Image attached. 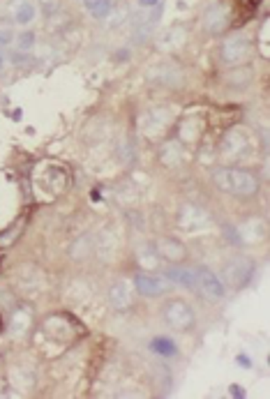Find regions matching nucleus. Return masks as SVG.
I'll return each mask as SVG.
<instances>
[{"label":"nucleus","mask_w":270,"mask_h":399,"mask_svg":"<svg viewBox=\"0 0 270 399\" xmlns=\"http://www.w3.org/2000/svg\"><path fill=\"white\" fill-rule=\"evenodd\" d=\"M213 178L220 190L236 194V197H254L261 185L257 173L247 169H217Z\"/></svg>","instance_id":"1"},{"label":"nucleus","mask_w":270,"mask_h":399,"mask_svg":"<svg viewBox=\"0 0 270 399\" xmlns=\"http://www.w3.org/2000/svg\"><path fill=\"white\" fill-rule=\"evenodd\" d=\"M162 316H164L166 325L173 330H178V332L192 330L194 323H196L194 309L189 307L185 300H169L162 307Z\"/></svg>","instance_id":"2"},{"label":"nucleus","mask_w":270,"mask_h":399,"mask_svg":"<svg viewBox=\"0 0 270 399\" xmlns=\"http://www.w3.org/2000/svg\"><path fill=\"white\" fill-rule=\"evenodd\" d=\"M254 272H257V266H254V261H250V259H233L231 263L224 268L222 282H224L226 286H231V288H236V291H240V288H245L252 282Z\"/></svg>","instance_id":"3"},{"label":"nucleus","mask_w":270,"mask_h":399,"mask_svg":"<svg viewBox=\"0 0 270 399\" xmlns=\"http://www.w3.org/2000/svg\"><path fill=\"white\" fill-rule=\"evenodd\" d=\"M42 330H45V335L49 339H56V342H63V344L74 342L79 335V325L72 321L70 316H63V314L49 316L45 325H42Z\"/></svg>","instance_id":"4"},{"label":"nucleus","mask_w":270,"mask_h":399,"mask_svg":"<svg viewBox=\"0 0 270 399\" xmlns=\"http://www.w3.org/2000/svg\"><path fill=\"white\" fill-rule=\"evenodd\" d=\"M252 54V42L245 38V35H233V38L222 42L220 56L226 65H243Z\"/></svg>","instance_id":"5"},{"label":"nucleus","mask_w":270,"mask_h":399,"mask_svg":"<svg viewBox=\"0 0 270 399\" xmlns=\"http://www.w3.org/2000/svg\"><path fill=\"white\" fill-rule=\"evenodd\" d=\"M194 277H196V286H199V291L206 295L208 300L213 302H220L224 298L226 288H224V282L217 277V275L210 270L206 266H199L194 270Z\"/></svg>","instance_id":"6"},{"label":"nucleus","mask_w":270,"mask_h":399,"mask_svg":"<svg viewBox=\"0 0 270 399\" xmlns=\"http://www.w3.org/2000/svg\"><path fill=\"white\" fill-rule=\"evenodd\" d=\"M210 224L208 213L201 206H194V203H182L178 210V227L185 231H196L203 229Z\"/></svg>","instance_id":"7"},{"label":"nucleus","mask_w":270,"mask_h":399,"mask_svg":"<svg viewBox=\"0 0 270 399\" xmlns=\"http://www.w3.org/2000/svg\"><path fill=\"white\" fill-rule=\"evenodd\" d=\"M155 250L159 254V259L169 261V263H182V261L187 259V250L185 245H182L178 238H159V241L155 243Z\"/></svg>","instance_id":"8"},{"label":"nucleus","mask_w":270,"mask_h":399,"mask_svg":"<svg viewBox=\"0 0 270 399\" xmlns=\"http://www.w3.org/2000/svg\"><path fill=\"white\" fill-rule=\"evenodd\" d=\"M203 21H206L208 33L222 35L226 28L231 26V12H229V7H226L224 3H217V5H213L206 12V19H203Z\"/></svg>","instance_id":"9"},{"label":"nucleus","mask_w":270,"mask_h":399,"mask_svg":"<svg viewBox=\"0 0 270 399\" xmlns=\"http://www.w3.org/2000/svg\"><path fill=\"white\" fill-rule=\"evenodd\" d=\"M203 134V120L199 115H187L178 122V141L182 146H192L201 139Z\"/></svg>","instance_id":"10"},{"label":"nucleus","mask_w":270,"mask_h":399,"mask_svg":"<svg viewBox=\"0 0 270 399\" xmlns=\"http://www.w3.org/2000/svg\"><path fill=\"white\" fill-rule=\"evenodd\" d=\"M106 298H109V304H111L113 309H118V311H125L132 307V286L127 284V282H113L111 286H109V293H106Z\"/></svg>","instance_id":"11"},{"label":"nucleus","mask_w":270,"mask_h":399,"mask_svg":"<svg viewBox=\"0 0 270 399\" xmlns=\"http://www.w3.org/2000/svg\"><path fill=\"white\" fill-rule=\"evenodd\" d=\"M250 148V134L245 127H233L229 134L222 139V152L224 155H240L243 150Z\"/></svg>","instance_id":"12"},{"label":"nucleus","mask_w":270,"mask_h":399,"mask_svg":"<svg viewBox=\"0 0 270 399\" xmlns=\"http://www.w3.org/2000/svg\"><path fill=\"white\" fill-rule=\"evenodd\" d=\"M134 286L136 291L145 295V298H152V295H159L164 293L166 288H169V284L162 279V277H152V275H145V272H138L134 277Z\"/></svg>","instance_id":"13"},{"label":"nucleus","mask_w":270,"mask_h":399,"mask_svg":"<svg viewBox=\"0 0 270 399\" xmlns=\"http://www.w3.org/2000/svg\"><path fill=\"white\" fill-rule=\"evenodd\" d=\"M169 111H164V108H155V111H148L141 118V125H143V132L155 136L157 132H162V129L169 127Z\"/></svg>","instance_id":"14"},{"label":"nucleus","mask_w":270,"mask_h":399,"mask_svg":"<svg viewBox=\"0 0 270 399\" xmlns=\"http://www.w3.org/2000/svg\"><path fill=\"white\" fill-rule=\"evenodd\" d=\"M166 279L171 282V284H180V286H187V288H194L196 286V277H194V270H189V268L180 266V263H173V268L164 272Z\"/></svg>","instance_id":"15"},{"label":"nucleus","mask_w":270,"mask_h":399,"mask_svg":"<svg viewBox=\"0 0 270 399\" xmlns=\"http://www.w3.org/2000/svg\"><path fill=\"white\" fill-rule=\"evenodd\" d=\"M12 19L14 24L28 26L35 19V7L28 0H12Z\"/></svg>","instance_id":"16"},{"label":"nucleus","mask_w":270,"mask_h":399,"mask_svg":"<svg viewBox=\"0 0 270 399\" xmlns=\"http://www.w3.org/2000/svg\"><path fill=\"white\" fill-rule=\"evenodd\" d=\"M136 261H138V266L143 268V270H157L159 268V254H157V250H155V245H143L141 250H138V254H136Z\"/></svg>","instance_id":"17"},{"label":"nucleus","mask_w":270,"mask_h":399,"mask_svg":"<svg viewBox=\"0 0 270 399\" xmlns=\"http://www.w3.org/2000/svg\"><path fill=\"white\" fill-rule=\"evenodd\" d=\"M182 42H185V31H180V28H171V31H166L162 38H159L157 47L164 49V51H176L178 47H182Z\"/></svg>","instance_id":"18"},{"label":"nucleus","mask_w":270,"mask_h":399,"mask_svg":"<svg viewBox=\"0 0 270 399\" xmlns=\"http://www.w3.org/2000/svg\"><path fill=\"white\" fill-rule=\"evenodd\" d=\"M159 159H162L166 166H178L180 159H182V143L180 141H169L164 146V150L159 152Z\"/></svg>","instance_id":"19"},{"label":"nucleus","mask_w":270,"mask_h":399,"mask_svg":"<svg viewBox=\"0 0 270 399\" xmlns=\"http://www.w3.org/2000/svg\"><path fill=\"white\" fill-rule=\"evenodd\" d=\"M31 323H33V318H31V311L28 309H17V311H12V332L14 335H26L28 328H31Z\"/></svg>","instance_id":"20"},{"label":"nucleus","mask_w":270,"mask_h":399,"mask_svg":"<svg viewBox=\"0 0 270 399\" xmlns=\"http://www.w3.org/2000/svg\"><path fill=\"white\" fill-rule=\"evenodd\" d=\"M84 5L95 19H106L111 14V0H84Z\"/></svg>","instance_id":"21"},{"label":"nucleus","mask_w":270,"mask_h":399,"mask_svg":"<svg viewBox=\"0 0 270 399\" xmlns=\"http://www.w3.org/2000/svg\"><path fill=\"white\" fill-rule=\"evenodd\" d=\"M152 351L159 353V355H164V358H171V355H176V344L171 342V339H166V337H157V339H152Z\"/></svg>","instance_id":"22"},{"label":"nucleus","mask_w":270,"mask_h":399,"mask_svg":"<svg viewBox=\"0 0 270 399\" xmlns=\"http://www.w3.org/2000/svg\"><path fill=\"white\" fill-rule=\"evenodd\" d=\"M33 47H35V33L33 31L21 33L19 38H17V49L19 51H31Z\"/></svg>","instance_id":"23"},{"label":"nucleus","mask_w":270,"mask_h":399,"mask_svg":"<svg viewBox=\"0 0 270 399\" xmlns=\"http://www.w3.org/2000/svg\"><path fill=\"white\" fill-rule=\"evenodd\" d=\"M40 7H42V14L49 19L51 14H56L61 10V0H40Z\"/></svg>","instance_id":"24"},{"label":"nucleus","mask_w":270,"mask_h":399,"mask_svg":"<svg viewBox=\"0 0 270 399\" xmlns=\"http://www.w3.org/2000/svg\"><path fill=\"white\" fill-rule=\"evenodd\" d=\"M10 40H12V35L7 33V31H0V49H3L5 44H10Z\"/></svg>","instance_id":"25"},{"label":"nucleus","mask_w":270,"mask_h":399,"mask_svg":"<svg viewBox=\"0 0 270 399\" xmlns=\"http://www.w3.org/2000/svg\"><path fill=\"white\" fill-rule=\"evenodd\" d=\"M159 3V0H138V5L141 7H155Z\"/></svg>","instance_id":"26"},{"label":"nucleus","mask_w":270,"mask_h":399,"mask_svg":"<svg viewBox=\"0 0 270 399\" xmlns=\"http://www.w3.org/2000/svg\"><path fill=\"white\" fill-rule=\"evenodd\" d=\"M3 65H5V58H3V54H0V70H3Z\"/></svg>","instance_id":"27"}]
</instances>
